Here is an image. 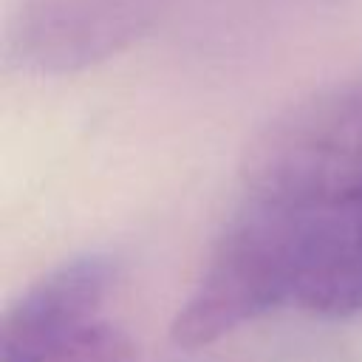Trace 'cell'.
<instances>
[{"mask_svg": "<svg viewBox=\"0 0 362 362\" xmlns=\"http://www.w3.org/2000/svg\"><path fill=\"white\" fill-rule=\"evenodd\" d=\"M249 195L322 201L362 189V79L322 88L274 116L246 147Z\"/></svg>", "mask_w": 362, "mask_h": 362, "instance_id": "1", "label": "cell"}, {"mask_svg": "<svg viewBox=\"0 0 362 362\" xmlns=\"http://www.w3.org/2000/svg\"><path fill=\"white\" fill-rule=\"evenodd\" d=\"M252 198L272 229L286 305L331 320L362 314V189L322 201Z\"/></svg>", "mask_w": 362, "mask_h": 362, "instance_id": "2", "label": "cell"}, {"mask_svg": "<svg viewBox=\"0 0 362 362\" xmlns=\"http://www.w3.org/2000/svg\"><path fill=\"white\" fill-rule=\"evenodd\" d=\"M113 280L116 266L102 255L71 260L45 274L6 314L0 362H28L40 351L93 325Z\"/></svg>", "mask_w": 362, "mask_h": 362, "instance_id": "3", "label": "cell"}, {"mask_svg": "<svg viewBox=\"0 0 362 362\" xmlns=\"http://www.w3.org/2000/svg\"><path fill=\"white\" fill-rule=\"evenodd\" d=\"M130 359H133L130 339L107 322H93L85 331L40 351L28 362H130Z\"/></svg>", "mask_w": 362, "mask_h": 362, "instance_id": "4", "label": "cell"}]
</instances>
